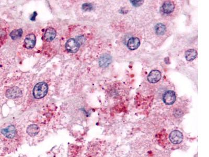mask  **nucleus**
I'll use <instances>...</instances> for the list:
<instances>
[{
  "label": "nucleus",
  "mask_w": 209,
  "mask_h": 157,
  "mask_svg": "<svg viewBox=\"0 0 209 157\" xmlns=\"http://www.w3.org/2000/svg\"><path fill=\"white\" fill-rule=\"evenodd\" d=\"M48 91V86L47 83L44 82L38 83L34 88L33 95L36 99H42L47 94Z\"/></svg>",
  "instance_id": "nucleus-1"
},
{
  "label": "nucleus",
  "mask_w": 209,
  "mask_h": 157,
  "mask_svg": "<svg viewBox=\"0 0 209 157\" xmlns=\"http://www.w3.org/2000/svg\"><path fill=\"white\" fill-rule=\"evenodd\" d=\"M112 58L110 56L105 54L100 58L99 64L101 67H107L110 64V63H112Z\"/></svg>",
  "instance_id": "nucleus-11"
},
{
  "label": "nucleus",
  "mask_w": 209,
  "mask_h": 157,
  "mask_svg": "<svg viewBox=\"0 0 209 157\" xmlns=\"http://www.w3.org/2000/svg\"><path fill=\"white\" fill-rule=\"evenodd\" d=\"M140 45V41L139 39L137 37H132L130 38L128 43L127 46L130 50H133L137 49Z\"/></svg>",
  "instance_id": "nucleus-9"
},
{
  "label": "nucleus",
  "mask_w": 209,
  "mask_h": 157,
  "mask_svg": "<svg viewBox=\"0 0 209 157\" xmlns=\"http://www.w3.org/2000/svg\"><path fill=\"white\" fill-rule=\"evenodd\" d=\"M166 27L164 24L162 23L157 24L155 27V32L158 35H162L164 34L166 32Z\"/></svg>",
  "instance_id": "nucleus-15"
},
{
  "label": "nucleus",
  "mask_w": 209,
  "mask_h": 157,
  "mask_svg": "<svg viewBox=\"0 0 209 157\" xmlns=\"http://www.w3.org/2000/svg\"><path fill=\"white\" fill-rule=\"evenodd\" d=\"M163 100L165 104L168 105L174 104L176 100V93L173 91H167L163 95Z\"/></svg>",
  "instance_id": "nucleus-2"
},
{
  "label": "nucleus",
  "mask_w": 209,
  "mask_h": 157,
  "mask_svg": "<svg viewBox=\"0 0 209 157\" xmlns=\"http://www.w3.org/2000/svg\"><path fill=\"white\" fill-rule=\"evenodd\" d=\"M130 2L135 7H138L141 6L144 2L143 1H130Z\"/></svg>",
  "instance_id": "nucleus-18"
},
{
  "label": "nucleus",
  "mask_w": 209,
  "mask_h": 157,
  "mask_svg": "<svg viewBox=\"0 0 209 157\" xmlns=\"http://www.w3.org/2000/svg\"><path fill=\"white\" fill-rule=\"evenodd\" d=\"M80 48V44L74 39H70L65 44V48L69 52L75 53L77 52Z\"/></svg>",
  "instance_id": "nucleus-4"
},
{
  "label": "nucleus",
  "mask_w": 209,
  "mask_h": 157,
  "mask_svg": "<svg viewBox=\"0 0 209 157\" xmlns=\"http://www.w3.org/2000/svg\"><path fill=\"white\" fill-rule=\"evenodd\" d=\"M184 136L182 132L178 130L173 131L169 135V139L175 145L180 144L182 142Z\"/></svg>",
  "instance_id": "nucleus-3"
},
{
  "label": "nucleus",
  "mask_w": 209,
  "mask_h": 157,
  "mask_svg": "<svg viewBox=\"0 0 209 157\" xmlns=\"http://www.w3.org/2000/svg\"><path fill=\"white\" fill-rule=\"evenodd\" d=\"M36 42V38L35 35L29 34L28 35L24 40V45L25 47L27 49H31L34 47Z\"/></svg>",
  "instance_id": "nucleus-7"
},
{
  "label": "nucleus",
  "mask_w": 209,
  "mask_h": 157,
  "mask_svg": "<svg viewBox=\"0 0 209 157\" xmlns=\"http://www.w3.org/2000/svg\"><path fill=\"white\" fill-rule=\"evenodd\" d=\"M82 9L85 11H90L93 9V6L90 3H84L83 4Z\"/></svg>",
  "instance_id": "nucleus-17"
},
{
  "label": "nucleus",
  "mask_w": 209,
  "mask_h": 157,
  "mask_svg": "<svg viewBox=\"0 0 209 157\" xmlns=\"http://www.w3.org/2000/svg\"><path fill=\"white\" fill-rule=\"evenodd\" d=\"M22 34V29H18L13 30L10 34L11 37L13 40H16L19 38L21 37Z\"/></svg>",
  "instance_id": "nucleus-16"
},
{
  "label": "nucleus",
  "mask_w": 209,
  "mask_h": 157,
  "mask_svg": "<svg viewBox=\"0 0 209 157\" xmlns=\"http://www.w3.org/2000/svg\"><path fill=\"white\" fill-rule=\"evenodd\" d=\"M161 73L158 70H153L151 71L147 77V80L151 83L159 82L161 78Z\"/></svg>",
  "instance_id": "nucleus-6"
},
{
  "label": "nucleus",
  "mask_w": 209,
  "mask_h": 157,
  "mask_svg": "<svg viewBox=\"0 0 209 157\" xmlns=\"http://www.w3.org/2000/svg\"><path fill=\"white\" fill-rule=\"evenodd\" d=\"M197 56V50L194 49H190L187 50L185 53V58L187 61H191L196 59Z\"/></svg>",
  "instance_id": "nucleus-13"
},
{
  "label": "nucleus",
  "mask_w": 209,
  "mask_h": 157,
  "mask_svg": "<svg viewBox=\"0 0 209 157\" xmlns=\"http://www.w3.org/2000/svg\"><path fill=\"white\" fill-rule=\"evenodd\" d=\"M175 9V4L171 1H167L164 3L162 6L163 12L165 14H170L173 12Z\"/></svg>",
  "instance_id": "nucleus-12"
},
{
  "label": "nucleus",
  "mask_w": 209,
  "mask_h": 157,
  "mask_svg": "<svg viewBox=\"0 0 209 157\" xmlns=\"http://www.w3.org/2000/svg\"><path fill=\"white\" fill-rule=\"evenodd\" d=\"M22 94L21 90L17 87H13L7 90L6 92V96L8 99H16L20 97Z\"/></svg>",
  "instance_id": "nucleus-5"
},
{
  "label": "nucleus",
  "mask_w": 209,
  "mask_h": 157,
  "mask_svg": "<svg viewBox=\"0 0 209 157\" xmlns=\"http://www.w3.org/2000/svg\"><path fill=\"white\" fill-rule=\"evenodd\" d=\"M56 36V31L54 28L49 27L47 28L43 36L44 39L47 42H51L55 39Z\"/></svg>",
  "instance_id": "nucleus-10"
},
{
  "label": "nucleus",
  "mask_w": 209,
  "mask_h": 157,
  "mask_svg": "<svg viewBox=\"0 0 209 157\" xmlns=\"http://www.w3.org/2000/svg\"><path fill=\"white\" fill-rule=\"evenodd\" d=\"M39 127H38L37 125L32 124L28 127L27 132L28 134V135H30L31 136H34L37 134L39 132Z\"/></svg>",
  "instance_id": "nucleus-14"
},
{
  "label": "nucleus",
  "mask_w": 209,
  "mask_h": 157,
  "mask_svg": "<svg viewBox=\"0 0 209 157\" xmlns=\"http://www.w3.org/2000/svg\"><path fill=\"white\" fill-rule=\"evenodd\" d=\"M2 133L3 135H4L7 138H13L15 137L16 132L15 127L13 125L8 126V127L3 129L2 130Z\"/></svg>",
  "instance_id": "nucleus-8"
}]
</instances>
